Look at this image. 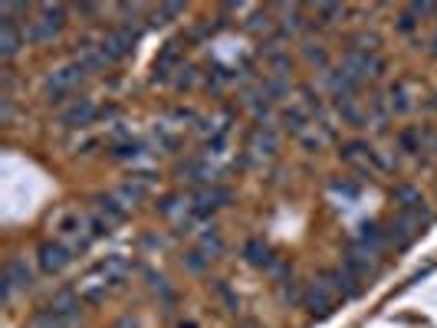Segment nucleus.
<instances>
[{"label": "nucleus", "instance_id": "8fccbe9b", "mask_svg": "<svg viewBox=\"0 0 437 328\" xmlns=\"http://www.w3.org/2000/svg\"><path fill=\"white\" fill-rule=\"evenodd\" d=\"M14 295H17V285H14L7 276H4V279H0V302L10 305V302H14Z\"/></svg>", "mask_w": 437, "mask_h": 328}, {"label": "nucleus", "instance_id": "2eb2a0df", "mask_svg": "<svg viewBox=\"0 0 437 328\" xmlns=\"http://www.w3.org/2000/svg\"><path fill=\"white\" fill-rule=\"evenodd\" d=\"M4 276L17 285V289H30L33 285V269L26 266V259H20V256H10L4 263Z\"/></svg>", "mask_w": 437, "mask_h": 328}, {"label": "nucleus", "instance_id": "0e129e2a", "mask_svg": "<svg viewBox=\"0 0 437 328\" xmlns=\"http://www.w3.org/2000/svg\"><path fill=\"white\" fill-rule=\"evenodd\" d=\"M431 53L437 56V36H431Z\"/></svg>", "mask_w": 437, "mask_h": 328}, {"label": "nucleus", "instance_id": "a211bd4d", "mask_svg": "<svg viewBox=\"0 0 437 328\" xmlns=\"http://www.w3.org/2000/svg\"><path fill=\"white\" fill-rule=\"evenodd\" d=\"M142 151H145V141L138 138H119L109 145L112 161H135V158H142Z\"/></svg>", "mask_w": 437, "mask_h": 328}, {"label": "nucleus", "instance_id": "4be33fe9", "mask_svg": "<svg viewBox=\"0 0 437 328\" xmlns=\"http://www.w3.org/2000/svg\"><path fill=\"white\" fill-rule=\"evenodd\" d=\"M378 46H381V36L375 30H359V33L349 36V50L352 53H365V56H375Z\"/></svg>", "mask_w": 437, "mask_h": 328}, {"label": "nucleus", "instance_id": "49530a36", "mask_svg": "<svg viewBox=\"0 0 437 328\" xmlns=\"http://www.w3.org/2000/svg\"><path fill=\"white\" fill-rule=\"evenodd\" d=\"M14 115H17L14 95H0V121H4V125H10V121H14Z\"/></svg>", "mask_w": 437, "mask_h": 328}, {"label": "nucleus", "instance_id": "0eeeda50", "mask_svg": "<svg viewBox=\"0 0 437 328\" xmlns=\"http://www.w3.org/2000/svg\"><path fill=\"white\" fill-rule=\"evenodd\" d=\"M23 46H26V40H23V30L17 26V20L0 13V60L4 62L17 60V53L23 50Z\"/></svg>", "mask_w": 437, "mask_h": 328}, {"label": "nucleus", "instance_id": "58836bf2", "mask_svg": "<svg viewBox=\"0 0 437 328\" xmlns=\"http://www.w3.org/2000/svg\"><path fill=\"white\" fill-rule=\"evenodd\" d=\"M316 17H319V26L335 23V20L345 17V7H342V4H319V7H316Z\"/></svg>", "mask_w": 437, "mask_h": 328}, {"label": "nucleus", "instance_id": "f8f14e48", "mask_svg": "<svg viewBox=\"0 0 437 328\" xmlns=\"http://www.w3.org/2000/svg\"><path fill=\"white\" fill-rule=\"evenodd\" d=\"M73 53H76V62H83L89 72H102L105 66H109V60H105L102 46L95 43V40H89V36H83V40H76V46H73Z\"/></svg>", "mask_w": 437, "mask_h": 328}, {"label": "nucleus", "instance_id": "dca6fc26", "mask_svg": "<svg viewBox=\"0 0 437 328\" xmlns=\"http://www.w3.org/2000/svg\"><path fill=\"white\" fill-rule=\"evenodd\" d=\"M56 36H60V33H56V30H53V26L46 23V20H40V17H36V20H30V23L23 26V40H26V43H30V46L53 43Z\"/></svg>", "mask_w": 437, "mask_h": 328}, {"label": "nucleus", "instance_id": "423d86ee", "mask_svg": "<svg viewBox=\"0 0 437 328\" xmlns=\"http://www.w3.org/2000/svg\"><path fill=\"white\" fill-rule=\"evenodd\" d=\"M36 263H40V269H43L46 276H56V273H63V269L73 263V253H69L66 243H40L36 246Z\"/></svg>", "mask_w": 437, "mask_h": 328}, {"label": "nucleus", "instance_id": "3c124183", "mask_svg": "<svg viewBox=\"0 0 437 328\" xmlns=\"http://www.w3.org/2000/svg\"><path fill=\"white\" fill-rule=\"evenodd\" d=\"M329 187H332L335 194H342V197H359V187L349 181H329Z\"/></svg>", "mask_w": 437, "mask_h": 328}, {"label": "nucleus", "instance_id": "7c9ffc66", "mask_svg": "<svg viewBox=\"0 0 437 328\" xmlns=\"http://www.w3.org/2000/svg\"><path fill=\"white\" fill-rule=\"evenodd\" d=\"M300 99H302V109L309 115H322L326 112V102H322V92L312 86H300Z\"/></svg>", "mask_w": 437, "mask_h": 328}, {"label": "nucleus", "instance_id": "09e8293b", "mask_svg": "<svg viewBox=\"0 0 437 328\" xmlns=\"http://www.w3.org/2000/svg\"><path fill=\"white\" fill-rule=\"evenodd\" d=\"M280 299H283V302H302V295H300V289H296V283H283L280 285Z\"/></svg>", "mask_w": 437, "mask_h": 328}, {"label": "nucleus", "instance_id": "6ab92c4d", "mask_svg": "<svg viewBox=\"0 0 437 328\" xmlns=\"http://www.w3.org/2000/svg\"><path fill=\"white\" fill-rule=\"evenodd\" d=\"M335 112H339V119H342V125H349V129H365V125H369V112H362L355 99H345V102H335Z\"/></svg>", "mask_w": 437, "mask_h": 328}, {"label": "nucleus", "instance_id": "4d7b16f0", "mask_svg": "<svg viewBox=\"0 0 437 328\" xmlns=\"http://www.w3.org/2000/svg\"><path fill=\"white\" fill-rule=\"evenodd\" d=\"M105 299V285L102 289H89V293H83V302H89V305H99Z\"/></svg>", "mask_w": 437, "mask_h": 328}, {"label": "nucleus", "instance_id": "aec40b11", "mask_svg": "<svg viewBox=\"0 0 437 328\" xmlns=\"http://www.w3.org/2000/svg\"><path fill=\"white\" fill-rule=\"evenodd\" d=\"M280 121H283V129L293 131V135H306V125H309V112L302 105H286L283 112H280Z\"/></svg>", "mask_w": 437, "mask_h": 328}, {"label": "nucleus", "instance_id": "20e7f679", "mask_svg": "<svg viewBox=\"0 0 437 328\" xmlns=\"http://www.w3.org/2000/svg\"><path fill=\"white\" fill-rule=\"evenodd\" d=\"M95 119H99V109H95V102L93 99H86V95H79L76 102H69L66 109L60 112V125L63 129H73V131L89 129Z\"/></svg>", "mask_w": 437, "mask_h": 328}, {"label": "nucleus", "instance_id": "b1692460", "mask_svg": "<svg viewBox=\"0 0 437 328\" xmlns=\"http://www.w3.org/2000/svg\"><path fill=\"white\" fill-rule=\"evenodd\" d=\"M276 145H280V141H276V131L273 129H260L257 135L250 138V151H253V155H263V158H273L276 155Z\"/></svg>", "mask_w": 437, "mask_h": 328}, {"label": "nucleus", "instance_id": "603ef678", "mask_svg": "<svg viewBox=\"0 0 437 328\" xmlns=\"http://www.w3.org/2000/svg\"><path fill=\"white\" fill-rule=\"evenodd\" d=\"M14 86H17V72L7 66V70L0 72V89H4V95H10L14 92Z\"/></svg>", "mask_w": 437, "mask_h": 328}, {"label": "nucleus", "instance_id": "393cba45", "mask_svg": "<svg viewBox=\"0 0 437 328\" xmlns=\"http://www.w3.org/2000/svg\"><path fill=\"white\" fill-rule=\"evenodd\" d=\"M339 158H342L345 164H352V168H359L362 158H372V148L365 145V141H345V145H339Z\"/></svg>", "mask_w": 437, "mask_h": 328}, {"label": "nucleus", "instance_id": "f704fd0d", "mask_svg": "<svg viewBox=\"0 0 437 328\" xmlns=\"http://www.w3.org/2000/svg\"><path fill=\"white\" fill-rule=\"evenodd\" d=\"M302 26H306V20H302V10H300V7H290V10H286V17L280 20V30H283L286 36L300 33Z\"/></svg>", "mask_w": 437, "mask_h": 328}, {"label": "nucleus", "instance_id": "f03ea898", "mask_svg": "<svg viewBox=\"0 0 437 328\" xmlns=\"http://www.w3.org/2000/svg\"><path fill=\"white\" fill-rule=\"evenodd\" d=\"M138 36H142V26L119 23V26H112L109 33L99 40V46H102V53H105V60H109V62H122L132 50H135Z\"/></svg>", "mask_w": 437, "mask_h": 328}, {"label": "nucleus", "instance_id": "de8ad7c7", "mask_svg": "<svg viewBox=\"0 0 437 328\" xmlns=\"http://www.w3.org/2000/svg\"><path fill=\"white\" fill-rule=\"evenodd\" d=\"M178 204H181V197H178V194H164V197L158 200V214H162V217H172Z\"/></svg>", "mask_w": 437, "mask_h": 328}, {"label": "nucleus", "instance_id": "39448f33", "mask_svg": "<svg viewBox=\"0 0 437 328\" xmlns=\"http://www.w3.org/2000/svg\"><path fill=\"white\" fill-rule=\"evenodd\" d=\"M302 305L309 309V315H316V319H329V315L335 312V305H339V295H335L332 289L319 279V283H312L306 293H302Z\"/></svg>", "mask_w": 437, "mask_h": 328}, {"label": "nucleus", "instance_id": "052dcab7", "mask_svg": "<svg viewBox=\"0 0 437 328\" xmlns=\"http://www.w3.org/2000/svg\"><path fill=\"white\" fill-rule=\"evenodd\" d=\"M148 246V250H162L164 243H162V236H145V240H142Z\"/></svg>", "mask_w": 437, "mask_h": 328}, {"label": "nucleus", "instance_id": "4c0bfd02", "mask_svg": "<svg viewBox=\"0 0 437 328\" xmlns=\"http://www.w3.org/2000/svg\"><path fill=\"white\" fill-rule=\"evenodd\" d=\"M233 79H237V72L223 70V66H214V70H207L204 82H207V89H223L227 82H233Z\"/></svg>", "mask_w": 437, "mask_h": 328}, {"label": "nucleus", "instance_id": "c85d7f7f", "mask_svg": "<svg viewBox=\"0 0 437 328\" xmlns=\"http://www.w3.org/2000/svg\"><path fill=\"white\" fill-rule=\"evenodd\" d=\"M33 328H69V322L63 319L56 309H50V305H46V309H36L33 312Z\"/></svg>", "mask_w": 437, "mask_h": 328}, {"label": "nucleus", "instance_id": "cd10ccee", "mask_svg": "<svg viewBox=\"0 0 437 328\" xmlns=\"http://www.w3.org/2000/svg\"><path fill=\"white\" fill-rule=\"evenodd\" d=\"M302 53V60L309 62V66H316V70H329V53L322 43H302L300 46Z\"/></svg>", "mask_w": 437, "mask_h": 328}, {"label": "nucleus", "instance_id": "ddd939ff", "mask_svg": "<svg viewBox=\"0 0 437 328\" xmlns=\"http://www.w3.org/2000/svg\"><path fill=\"white\" fill-rule=\"evenodd\" d=\"M243 259H247L253 269H266V273H270V269H273V263H276L273 250H270V243H263L260 236H253V240L243 243Z\"/></svg>", "mask_w": 437, "mask_h": 328}, {"label": "nucleus", "instance_id": "2f4dec72", "mask_svg": "<svg viewBox=\"0 0 437 328\" xmlns=\"http://www.w3.org/2000/svg\"><path fill=\"white\" fill-rule=\"evenodd\" d=\"M145 194H148V187H145V184L132 181V177H129V181H125V184H122V187H119V200H122V204H142V200H145Z\"/></svg>", "mask_w": 437, "mask_h": 328}, {"label": "nucleus", "instance_id": "1a4fd4ad", "mask_svg": "<svg viewBox=\"0 0 437 328\" xmlns=\"http://www.w3.org/2000/svg\"><path fill=\"white\" fill-rule=\"evenodd\" d=\"M322 283L332 289L339 299H359L362 295V279L352 276L349 269H329V273H322Z\"/></svg>", "mask_w": 437, "mask_h": 328}, {"label": "nucleus", "instance_id": "5701e85b", "mask_svg": "<svg viewBox=\"0 0 437 328\" xmlns=\"http://www.w3.org/2000/svg\"><path fill=\"white\" fill-rule=\"evenodd\" d=\"M95 207H99V214L102 217H109L112 224H122V220L129 217L125 204H122L119 197H112V194H99V197H95Z\"/></svg>", "mask_w": 437, "mask_h": 328}, {"label": "nucleus", "instance_id": "c9c22d12", "mask_svg": "<svg viewBox=\"0 0 437 328\" xmlns=\"http://www.w3.org/2000/svg\"><path fill=\"white\" fill-rule=\"evenodd\" d=\"M174 89H178V92H184V89H194V82H197V66H184V62H181V70L174 72Z\"/></svg>", "mask_w": 437, "mask_h": 328}, {"label": "nucleus", "instance_id": "c03bdc74", "mask_svg": "<svg viewBox=\"0 0 437 328\" xmlns=\"http://www.w3.org/2000/svg\"><path fill=\"white\" fill-rule=\"evenodd\" d=\"M211 200H214V207H217V210H221V207H231V200H233L231 187H221V184H211Z\"/></svg>", "mask_w": 437, "mask_h": 328}, {"label": "nucleus", "instance_id": "473e14b6", "mask_svg": "<svg viewBox=\"0 0 437 328\" xmlns=\"http://www.w3.org/2000/svg\"><path fill=\"white\" fill-rule=\"evenodd\" d=\"M391 112H398V115L411 112V95H408V86H404V82H394L391 86Z\"/></svg>", "mask_w": 437, "mask_h": 328}, {"label": "nucleus", "instance_id": "bf43d9fd", "mask_svg": "<svg viewBox=\"0 0 437 328\" xmlns=\"http://www.w3.org/2000/svg\"><path fill=\"white\" fill-rule=\"evenodd\" d=\"M172 119H174V121H197V115L191 112V109H174Z\"/></svg>", "mask_w": 437, "mask_h": 328}, {"label": "nucleus", "instance_id": "9d476101", "mask_svg": "<svg viewBox=\"0 0 437 328\" xmlns=\"http://www.w3.org/2000/svg\"><path fill=\"white\" fill-rule=\"evenodd\" d=\"M359 86H362L359 79L352 76L349 70H342V66H339V70H329V72H326V89L332 92L335 102L355 99V95H359Z\"/></svg>", "mask_w": 437, "mask_h": 328}, {"label": "nucleus", "instance_id": "e433bc0d", "mask_svg": "<svg viewBox=\"0 0 437 328\" xmlns=\"http://www.w3.org/2000/svg\"><path fill=\"white\" fill-rule=\"evenodd\" d=\"M181 263H184V269H188V273H204L207 263H211V256H207L204 250H188L184 256H181Z\"/></svg>", "mask_w": 437, "mask_h": 328}, {"label": "nucleus", "instance_id": "864d4df0", "mask_svg": "<svg viewBox=\"0 0 437 328\" xmlns=\"http://www.w3.org/2000/svg\"><path fill=\"white\" fill-rule=\"evenodd\" d=\"M73 10H76L79 17H86V23H95V17H99V7H95V4H76Z\"/></svg>", "mask_w": 437, "mask_h": 328}, {"label": "nucleus", "instance_id": "13d9d810", "mask_svg": "<svg viewBox=\"0 0 437 328\" xmlns=\"http://www.w3.org/2000/svg\"><path fill=\"white\" fill-rule=\"evenodd\" d=\"M302 145H306L309 155H316L319 148H322V138H319V135H302Z\"/></svg>", "mask_w": 437, "mask_h": 328}, {"label": "nucleus", "instance_id": "37998d69", "mask_svg": "<svg viewBox=\"0 0 437 328\" xmlns=\"http://www.w3.org/2000/svg\"><path fill=\"white\" fill-rule=\"evenodd\" d=\"M418 26H421V17H418V13H414L411 7H408V10H404V13H401V17H398V30H401L404 36H411L414 30H418Z\"/></svg>", "mask_w": 437, "mask_h": 328}, {"label": "nucleus", "instance_id": "bb28decb", "mask_svg": "<svg viewBox=\"0 0 437 328\" xmlns=\"http://www.w3.org/2000/svg\"><path fill=\"white\" fill-rule=\"evenodd\" d=\"M201 250H204L211 259L221 256V253L227 250V243H223V236H221V230H217V226H207L204 234H201Z\"/></svg>", "mask_w": 437, "mask_h": 328}, {"label": "nucleus", "instance_id": "a18cd8bd", "mask_svg": "<svg viewBox=\"0 0 437 328\" xmlns=\"http://www.w3.org/2000/svg\"><path fill=\"white\" fill-rule=\"evenodd\" d=\"M145 279H148V289H154L158 295L172 293V289H168V279H164L162 273H154V269H145Z\"/></svg>", "mask_w": 437, "mask_h": 328}, {"label": "nucleus", "instance_id": "69168bd1", "mask_svg": "<svg viewBox=\"0 0 437 328\" xmlns=\"http://www.w3.org/2000/svg\"><path fill=\"white\" fill-rule=\"evenodd\" d=\"M181 328H194V325H191V322H188V325H184V322H181Z\"/></svg>", "mask_w": 437, "mask_h": 328}, {"label": "nucleus", "instance_id": "6e6552de", "mask_svg": "<svg viewBox=\"0 0 437 328\" xmlns=\"http://www.w3.org/2000/svg\"><path fill=\"white\" fill-rule=\"evenodd\" d=\"M391 197L401 204V214H411V217H418V220H424V224H431V210H428V204H424L418 187H411V184H398V187L391 190Z\"/></svg>", "mask_w": 437, "mask_h": 328}, {"label": "nucleus", "instance_id": "5fc2aeb1", "mask_svg": "<svg viewBox=\"0 0 437 328\" xmlns=\"http://www.w3.org/2000/svg\"><path fill=\"white\" fill-rule=\"evenodd\" d=\"M194 234V217H184V220H178V224H174V236H191Z\"/></svg>", "mask_w": 437, "mask_h": 328}, {"label": "nucleus", "instance_id": "680f3d73", "mask_svg": "<svg viewBox=\"0 0 437 328\" xmlns=\"http://www.w3.org/2000/svg\"><path fill=\"white\" fill-rule=\"evenodd\" d=\"M197 131H201V135H207V131H214V125H211L207 119H197Z\"/></svg>", "mask_w": 437, "mask_h": 328}, {"label": "nucleus", "instance_id": "338daca9", "mask_svg": "<svg viewBox=\"0 0 437 328\" xmlns=\"http://www.w3.org/2000/svg\"><path fill=\"white\" fill-rule=\"evenodd\" d=\"M30 328H33V325H30Z\"/></svg>", "mask_w": 437, "mask_h": 328}, {"label": "nucleus", "instance_id": "72a5a7b5", "mask_svg": "<svg viewBox=\"0 0 437 328\" xmlns=\"http://www.w3.org/2000/svg\"><path fill=\"white\" fill-rule=\"evenodd\" d=\"M112 226H115V224H112L109 217H102V214L86 217V230H89V236H93V240H99V236H109Z\"/></svg>", "mask_w": 437, "mask_h": 328}, {"label": "nucleus", "instance_id": "79ce46f5", "mask_svg": "<svg viewBox=\"0 0 437 328\" xmlns=\"http://www.w3.org/2000/svg\"><path fill=\"white\" fill-rule=\"evenodd\" d=\"M273 23H276V20L270 17V10H257V13L250 17L247 30H250V33H260V30H263V33H266V30H273Z\"/></svg>", "mask_w": 437, "mask_h": 328}, {"label": "nucleus", "instance_id": "c756f323", "mask_svg": "<svg viewBox=\"0 0 437 328\" xmlns=\"http://www.w3.org/2000/svg\"><path fill=\"white\" fill-rule=\"evenodd\" d=\"M181 13H184V4H162V7L152 10L148 23H152V26H164V23H172L174 17H181Z\"/></svg>", "mask_w": 437, "mask_h": 328}, {"label": "nucleus", "instance_id": "f3484780", "mask_svg": "<svg viewBox=\"0 0 437 328\" xmlns=\"http://www.w3.org/2000/svg\"><path fill=\"white\" fill-rule=\"evenodd\" d=\"M257 92L263 95L266 102L273 105V102H280V99H290V92H293V86H290V79H280V76H266L263 82L257 86Z\"/></svg>", "mask_w": 437, "mask_h": 328}, {"label": "nucleus", "instance_id": "4468645a", "mask_svg": "<svg viewBox=\"0 0 437 328\" xmlns=\"http://www.w3.org/2000/svg\"><path fill=\"white\" fill-rule=\"evenodd\" d=\"M355 243H359V246H365L372 256H381V253L388 250V234L378 224H362L359 240H355Z\"/></svg>", "mask_w": 437, "mask_h": 328}, {"label": "nucleus", "instance_id": "9b49d317", "mask_svg": "<svg viewBox=\"0 0 437 328\" xmlns=\"http://www.w3.org/2000/svg\"><path fill=\"white\" fill-rule=\"evenodd\" d=\"M345 269H349L352 276L359 279H369L378 273V256H372L365 246H359V243H352V250L345 253Z\"/></svg>", "mask_w": 437, "mask_h": 328}, {"label": "nucleus", "instance_id": "ea45409f", "mask_svg": "<svg viewBox=\"0 0 437 328\" xmlns=\"http://www.w3.org/2000/svg\"><path fill=\"white\" fill-rule=\"evenodd\" d=\"M369 109H372V115H375V121H378V131H385V119H388V109H391V102H385V95H372V99H369Z\"/></svg>", "mask_w": 437, "mask_h": 328}, {"label": "nucleus", "instance_id": "e2e57ef3", "mask_svg": "<svg viewBox=\"0 0 437 328\" xmlns=\"http://www.w3.org/2000/svg\"><path fill=\"white\" fill-rule=\"evenodd\" d=\"M115 328H138V325H135V319H129V315H125V319L115 322Z\"/></svg>", "mask_w": 437, "mask_h": 328}, {"label": "nucleus", "instance_id": "a19ab883", "mask_svg": "<svg viewBox=\"0 0 437 328\" xmlns=\"http://www.w3.org/2000/svg\"><path fill=\"white\" fill-rule=\"evenodd\" d=\"M270 70H273V76H280V79H290V72H293V56L290 53H276L273 60H270Z\"/></svg>", "mask_w": 437, "mask_h": 328}, {"label": "nucleus", "instance_id": "a878e982", "mask_svg": "<svg viewBox=\"0 0 437 328\" xmlns=\"http://www.w3.org/2000/svg\"><path fill=\"white\" fill-rule=\"evenodd\" d=\"M40 20H46V23L60 33L63 26H66V17H69V7H63V4H40Z\"/></svg>", "mask_w": 437, "mask_h": 328}, {"label": "nucleus", "instance_id": "6e6d98bb", "mask_svg": "<svg viewBox=\"0 0 437 328\" xmlns=\"http://www.w3.org/2000/svg\"><path fill=\"white\" fill-rule=\"evenodd\" d=\"M388 70V62L381 60V56H372V70H369V79H381Z\"/></svg>", "mask_w": 437, "mask_h": 328}, {"label": "nucleus", "instance_id": "f257e3e1", "mask_svg": "<svg viewBox=\"0 0 437 328\" xmlns=\"http://www.w3.org/2000/svg\"><path fill=\"white\" fill-rule=\"evenodd\" d=\"M93 76V72L83 66V62H66V66H60V70H53L50 76L43 79V99L50 105H60V102H66L69 95L76 92L79 86H86V79Z\"/></svg>", "mask_w": 437, "mask_h": 328}, {"label": "nucleus", "instance_id": "7ed1b4c3", "mask_svg": "<svg viewBox=\"0 0 437 328\" xmlns=\"http://www.w3.org/2000/svg\"><path fill=\"white\" fill-rule=\"evenodd\" d=\"M424 220H418V217H411V214H398L388 224V246H394V250H408L414 240H418V234H424Z\"/></svg>", "mask_w": 437, "mask_h": 328}, {"label": "nucleus", "instance_id": "412c9836", "mask_svg": "<svg viewBox=\"0 0 437 328\" xmlns=\"http://www.w3.org/2000/svg\"><path fill=\"white\" fill-rule=\"evenodd\" d=\"M428 129H404L398 135V148H401L404 155H421L424 148H428Z\"/></svg>", "mask_w": 437, "mask_h": 328}]
</instances>
